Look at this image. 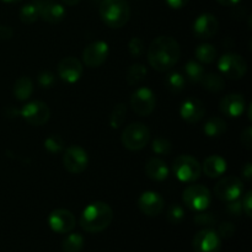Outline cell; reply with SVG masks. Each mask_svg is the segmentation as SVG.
Wrapping results in <instances>:
<instances>
[{"label": "cell", "instance_id": "cell-1", "mask_svg": "<svg viewBox=\"0 0 252 252\" xmlns=\"http://www.w3.org/2000/svg\"><path fill=\"white\" fill-rule=\"evenodd\" d=\"M181 48L179 42L170 36H160L148 48V62L157 71H167L180 61Z\"/></svg>", "mask_w": 252, "mask_h": 252}, {"label": "cell", "instance_id": "cell-2", "mask_svg": "<svg viewBox=\"0 0 252 252\" xmlns=\"http://www.w3.org/2000/svg\"><path fill=\"white\" fill-rule=\"evenodd\" d=\"M113 220V211L105 202H93L83 211L80 226L90 234H97L106 230Z\"/></svg>", "mask_w": 252, "mask_h": 252}, {"label": "cell", "instance_id": "cell-3", "mask_svg": "<svg viewBox=\"0 0 252 252\" xmlns=\"http://www.w3.org/2000/svg\"><path fill=\"white\" fill-rule=\"evenodd\" d=\"M98 12L101 20L112 29L125 26L130 17V7L126 0H102Z\"/></svg>", "mask_w": 252, "mask_h": 252}, {"label": "cell", "instance_id": "cell-4", "mask_svg": "<svg viewBox=\"0 0 252 252\" xmlns=\"http://www.w3.org/2000/svg\"><path fill=\"white\" fill-rule=\"evenodd\" d=\"M172 171L181 182L192 184L202 175V165L191 155H180L174 160Z\"/></svg>", "mask_w": 252, "mask_h": 252}, {"label": "cell", "instance_id": "cell-5", "mask_svg": "<svg viewBox=\"0 0 252 252\" xmlns=\"http://www.w3.org/2000/svg\"><path fill=\"white\" fill-rule=\"evenodd\" d=\"M121 140H122L123 147L127 148L128 150H132V152L142 150L149 143L150 130L143 123H132L125 128Z\"/></svg>", "mask_w": 252, "mask_h": 252}, {"label": "cell", "instance_id": "cell-6", "mask_svg": "<svg viewBox=\"0 0 252 252\" xmlns=\"http://www.w3.org/2000/svg\"><path fill=\"white\" fill-rule=\"evenodd\" d=\"M185 206L194 212L206 211L212 201L211 191L202 185H189L182 193Z\"/></svg>", "mask_w": 252, "mask_h": 252}, {"label": "cell", "instance_id": "cell-7", "mask_svg": "<svg viewBox=\"0 0 252 252\" xmlns=\"http://www.w3.org/2000/svg\"><path fill=\"white\" fill-rule=\"evenodd\" d=\"M218 68L224 76L233 80H239L244 78L248 71V63L245 59L238 53H225L219 58Z\"/></svg>", "mask_w": 252, "mask_h": 252}, {"label": "cell", "instance_id": "cell-8", "mask_svg": "<svg viewBox=\"0 0 252 252\" xmlns=\"http://www.w3.org/2000/svg\"><path fill=\"white\" fill-rule=\"evenodd\" d=\"M63 165L66 171L70 174H81L85 171L89 165L88 153L79 145H70L64 152Z\"/></svg>", "mask_w": 252, "mask_h": 252}, {"label": "cell", "instance_id": "cell-9", "mask_svg": "<svg viewBox=\"0 0 252 252\" xmlns=\"http://www.w3.org/2000/svg\"><path fill=\"white\" fill-rule=\"evenodd\" d=\"M244 193V185L239 177L226 176L214 186V196L220 201L230 202L239 199Z\"/></svg>", "mask_w": 252, "mask_h": 252}, {"label": "cell", "instance_id": "cell-10", "mask_svg": "<svg viewBox=\"0 0 252 252\" xmlns=\"http://www.w3.org/2000/svg\"><path fill=\"white\" fill-rule=\"evenodd\" d=\"M155 103H157L155 94L149 88L137 89L130 96L132 110L142 117H147L154 111Z\"/></svg>", "mask_w": 252, "mask_h": 252}, {"label": "cell", "instance_id": "cell-11", "mask_svg": "<svg viewBox=\"0 0 252 252\" xmlns=\"http://www.w3.org/2000/svg\"><path fill=\"white\" fill-rule=\"evenodd\" d=\"M20 116L31 126H42L48 122L51 111L47 103L42 101H32L20 110Z\"/></svg>", "mask_w": 252, "mask_h": 252}, {"label": "cell", "instance_id": "cell-12", "mask_svg": "<svg viewBox=\"0 0 252 252\" xmlns=\"http://www.w3.org/2000/svg\"><path fill=\"white\" fill-rule=\"evenodd\" d=\"M192 246L194 252H219L221 249V238L213 229H202L194 235Z\"/></svg>", "mask_w": 252, "mask_h": 252}, {"label": "cell", "instance_id": "cell-13", "mask_svg": "<svg viewBox=\"0 0 252 252\" xmlns=\"http://www.w3.org/2000/svg\"><path fill=\"white\" fill-rule=\"evenodd\" d=\"M108 54V44L103 41H95L86 46L83 51V62L89 68H98L105 63Z\"/></svg>", "mask_w": 252, "mask_h": 252}, {"label": "cell", "instance_id": "cell-14", "mask_svg": "<svg viewBox=\"0 0 252 252\" xmlns=\"http://www.w3.org/2000/svg\"><path fill=\"white\" fill-rule=\"evenodd\" d=\"M75 217L70 211L64 208L54 209L48 217V225L54 233L68 234L75 228Z\"/></svg>", "mask_w": 252, "mask_h": 252}, {"label": "cell", "instance_id": "cell-15", "mask_svg": "<svg viewBox=\"0 0 252 252\" xmlns=\"http://www.w3.org/2000/svg\"><path fill=\"white\" fill-rule=\"evenodd\" d=\"M38 16L49 24H59L65 19L66 11L64 6L54 0H36Z\"/></svg>", "mask_w": 252, "mask_h": 252}, {"label": "cell", "instance_id": "cell-16", "mask_svg": "<svg viewBox=\"0 0 252 252\" xmlns=\"http://www.w3.org/2000/svg\"><path fill=\"white\" fill-rule=\"evenodd\" d=\"M83 64L74 57H65L62 59L57 66L58 76L68 84H74L83 75Z\"/></svg>", "mask_w": 252, "mask_h": 252}, {"label": "cell", "instance_id": "cell-17", "mask_svg": "<svg viewBox=\"0 0 252 252\" xmlns=\"http://www.w3.org/2000/svg\"><path fill=\"white\" fill-rule=\"evenodd\" d=\"M165 206V201L161 194L154 191L143 192L138 199V207L140 212L148 217L159 216Z\"/></svg>", "mask_w": 252, "mask_h": 252}, {"label": "cell", "instance_id": "cell-18", "mask_svg": "<svg viewBox=\"0 0 252 252\" xmlns=\"http://www.w3.org/2000/svg\"><path fill=\"white\" fill-rule=\"evenodd\" d=\"M180 115H181L182 120L186 121L187 123L194 125V123H198L199 121L203 120L204 115H206V107L201 100L189 97L181 103Z\"/></svg>", "mask_w": 252, "mask_h": 252}, {"label": "cell", "instance_id": "cell-19", "mask_svg": "<svg viewBox=\"0 0 252 252\" xmlns=\"http://www.w3.org/2000/svg\"><path fill=\"white\" fill-rule=\"evenodd\" d=\"M219 27V22L214 15L202 14L194 20L193 22V32L197 38L207 39L213 37L217 33Z\"/></svg>", "mask_w": 252, "mask_h": 252}, {"label": "cell", "instance_id": "cell-20", "mask_svg": "<svg viewBox=\"0 0 252 252\" xmlns=\"http://www.w3.org/2000/svg\"><path fill=\"white\" fill-rule=\"evenodd\" d=\"M219 108L228 117L238 118L245 112V98L240 94H230V95H226L225 97H223L220 100Z\"/></svg>", "mask_w": 252, "mask_h": 252}, {"label": "cell", "instance_id": "cell-21", "mask_svg": "<svg viewBox=\"0 0 252 252\" xmlns=\"http://www.w3.org/2000/svg\"><path fill=\"white\" fill-rule=\"evenodd\" d=\"M144 170L147 176L154 181H164L169 176V167H167L166 162L158 158H152L150 160H148Z\"/></svg>", "mask_w": 252, "mask_h": 252}, {"label": "cell", "instance_id": "cell-22", "mask_svg": "<svg viewBox=\"0 0 252 252\" xmlns=\"http://www.w3.org/2000/svg\"><path fill=\"white\" fill-rule=\"evenodd\" d=\"M202 171L204 172L206 176L211 177V179L220 177L226 171V161L219 155H211L204 160Z\"/></svg>", "mask_w": 252, "mask_h": 252}, {"label": "cell", "instance_id": "cell-23", "mask_svg": "<svg viewBox=\"0 0 252 252\" xmlns=\"http://www.w3.org/2000/svg\"><path fill=\"white\" fill-rule=\"evenodd\" d=\"M12 93L16 100L25 101L30 98V96L33 93V83L29 76H21L17 79L12 88Z\"/></svg>", "mask_w": 252, "mask_h": 252}, {"label": "cell", "instance_id": "cell-24", "mask_svg": "<svg viewBox=\"0 0 252 252\" xmlns=\"http://www.w3.org/2000/svg\"><path fill=\"white\" fill-rule=\"evenodd\" d=\"M228 129V125L225 121L220 117H212L204 123L203 132L209 138H218L225 134Z\"/></svg>", "mask_w": 252, "mask_h": 252}, {"label": "cell", "instance_id": "cell-25", "mask_svg": "<svg viewBox=\"0 0 252 252\" xmlns=\"http://www.w3.org/2000/svg\"><path fill=\"white\" fill-rule=\"evenodd\" d=\"M201 83L203 85V88L206 90L211 91V93H220L225 88V81H224L223 76L217 73L204 74Z\"/></svg>", "mask_w": 252, "mask_h": 252}, {"label": "cell", "instance_id": "cell-26", "mask_svg": "<svg viewBox=\"0 0 252 252\" xmlns=\"http://www.w3.org/2000/svg\"><path fill=\"white\" fill-rule=\"evenodd\" d=\"M196 58L199 63L211 64L216 61L217 58V49L213 44L202 43L196 48Z\"/></svg>", "mask_w": 252, "mask_h": 252}, {"label": "cell", "instance_id": "cell-27", "mask_svg": "<svg viewBox=\"0 0 252 252\" xmlns=\"http://www.w3.org/2000/svg\"><path fill=\"white\" fill-rule=\"evenodd\" d=\"M165 85L171 93H181L186 85V78L179 71H171L165 78Z\"/></svg>", "mask_w": 252, "mask_h": 252}, {"label": "cell", "instance_id": "cell-28", "mask_svg": "<svg viewBox=\"0 0 252 252\" xmlns=\"http://www.w3.org/2000/svg\"><path fill=\"white\" fill-rule=\"evenodd\" d=\"M204 74H206V71H204L203 65L198 62L189 61L185 65V75L192 83H201Z\"/></svg>", "mask_w": 252, "mask_h": 252}, {"label": "cell", "instance_id": "cell-29", "mask_svg": "<svg viewBox=\"0 0 252 252\" xmlns=\"http://www.w3.org/2000/svg\"><path fill=\"white\" fill-rule=\"evenodd\" d=\"M147 68L143 64L135 63L129 66L127 70V83L130 86H137L138 84L142 83L147 76Z\"/></svg>", "mask_w": 252, "mask_h": 252}, {"label": "cell", "instance_id": "cell-30", "mask_svg": "<svg viewBox=\"0 0 252 252\" xmlns=\"http://www.w3.org/2000/svg\"><path fill=\"white\" fill-rule=\"evenodd\" d=\"M84 248V238L81 234H69L62 243L64 252H80Z\"/></svg>", "mask_w": 252, "mask_h": 252}, {"label": "cell", "instance_id": "cell-31", "mask_svg": "<svg viewBox=\"0 0 252 252\" xmlns=\"http://www.w3.org/2000/svg\"><path fill=\"white\" fill-rule=\"evenodd\" d=\"M19 17L24 24L31 25L33 22H36L38 20V9H37L36 2H30V4L24 5V6L20 9Z\"/></svg>", "mask_w": 252, "mask_h": 252}, {"label": "cell", "instance_id": "cell-32", "mask_svg": "<svg viewBox=\"0 0 252 252\" xmlns=\"http://www.w3.org/2000/svg\"><path fill=\"white\" fill-rule=\"evenodd\" d=\"M127 116V106L123 103H118L115 106L110 116V126L113 129H117L125 123Z\"/></svg>", "mask_w": 252, "mask_h": 252}, {"label": "cell", "instance_id": "cell-33", "mask_svg": "<svg viewBox=\"0 0 252 252\" xmlns=\"http://www.w3.org/2000/svg\"><path fill=\"white\" fill-rule=\"evenodd\" d=\"M44 148L51 154H58V153L63 150L64 142L61 135L51 134L44 139Z\"/></svg>", "mask_w": 252, "mask_h": 252}, {"label": "cell", "instance_id": "cell-34", "mask_svg": "<svg viewBox=\"0 0 252 252\" xmlns=\"http://www.w3.org/2000/svg\"><path fill=\"white\" fill-rule=\"evenodd\" d=\"M166 219L171 224H180L185 219V211L180 204H172L166 212Z\"/></svg>", "mask_w": 252, "mask_h": 252}, {"label": "cell", "instance_id": "cell-35", "mask_svg": "<svg viewBox=\"0 0 252 252\" xmlns=\"http://www.w3.org/2000/svg\"><path fill=\"white\" fill-rule=\"evenodd\" d=\"M152 149L159 155H167L171 153L172 144L166 138H155L152 143Z\"/></svg>", "mask_w": 252, "mask_h": 252}, {"label": "cell", "instance_id": "cell-36", "mask_svg": "<svg viewBox=\"0 0 252 252\" xmlns=\"http://www.w3.org/2000/svg\"><path fill=\"white\" fill-rule=\"evenodd\" d=\"M37 83L41 86L42 89H52L57 83V76L56 74L52 73V71L46 70L42 71L41 74L37 78Z\"/></svg>", "mask_w": 252, "mask_h": 252}, {"label": "cell", "instance_id": "cell-37", "mask_svg": "<svg viewBox=\"0 0 252 252\" xmlns=\"http://www.w3.org/2000/svg\"><path fill=\"white\" fill-rule=\"evenodd\" d=\"M194 223L199 226H212L217 223V218L213 213H207L204 211L197 212Z\"/></svg>", "mask_w": 252, "mask_h": 252}, {"label": "cell", "instance_id": "cell-38", "mask_svg": "<svg viewBox=\"0 0 252 252\" xmlns=\"http://www.w3.org/2000/svg\"><path fill=\"white\" fill-rule=\"evenodd\" d=\"M128 51H129L130 56L134 58H139L142 54L144 53V42L139 37H133L128 43Z\"/></svg>", "mask_w": 252, "mask_h": 252}, {"label": "cell", "instance_id": "cell-39", "mask_svg": "<svg viewBox=\"0 0 252 252\" xmlns=\"http://www.w3.org/2000/svg\"><path fill=\"white\" fill-rule=\"evenodd\" d=\"M235 234V225L230 221H225V223L219 225V233L218 235L223 239H230Z\"/></svg>", "mask_w": 252, "mask_h": 252}, {"label": "cell", "instance_id": "cell-40", "mask_svg": "<svg viewBox=\"0 0 252 252\" xmlns=\"http://www.w3.org/2000/svg\"><path fill=\"white\" fill-rule=\"evenodd\" d=\"M239 199L230 201L226 204V211L230 216H240L243 213V206H241V201H239Z\"/></svg>", "mask_w": 252, "mask_h": 252}, {"label": "cell", "instance_id": "cell-41", "mask_svg": "<svg viewBox=\"0 0 252 252\" xmlns=\"http://www.w3.org/2000/svg\"><path fill=\"white\" fill-rule=\"evenodd\" d=\"M241 206H243V212L251 218V212H252V191H249L245 196L241 199Z\"/></svg>", "mask_w": 252, "mask_h": 252}, {"label": "cell", "instance_id": "cell-42", "mask_svg": "<svg viewBox=\"0 0 252 252\" xmlns=\"http://www.w3.org/2000/svg\"><path fill=\"white\" fill-rule=\"evenodd\" d=\"M241 143L246 149L252 148V129L251 127H248L243 133H241Z\"/></svg>", "mask_w": 252, "mask_h": 252}, {"label": "cell", "instance_id": "cell-43", "mask_svg": "<svg viewBox=\"0 0 252 252\" xmlns=\"http://www.w3.org/2000/svg\"><path fill=\"white\" fill-rule=\"evenodd\" d=\"M165 2L167 4V6H170L171 9H182L187 5L189 0H165Z\"/></svg>", "mask_w": 252, "mask_h": 252}, {"label": "cell", "instance_id": "cell-44", "mask_svg": "<svg viewBox=\"0 0 252 252\" xmlns=\"http://www.w3.org/2000/svg\"><path fill=\"white\" fill-rule=\"evenodd\" d=\"M241 174H243V177L246 180V181L250 182L252 180V165L251 162H246L244 165V167L241 169Z\"/></svg>", "mask_w": 252, "mask_h": 252}, {"label": "cell", "instance_id": "cell-45", "mask_svg": "<svg viewBox=\"0 0 252 252\" xmlns=\"http://www.w3.org/2000/svg\"><path fill=\"white\" fill-rule=\"evenodd\" d=\"M12 37V29L10 26H0V38L10 39Z\"/></svg>", "mask_w": 252, "mask_h": 252}, {"label": "cell", "instance_id": "cell-46", "mask_svg": "<svg viewBox=\"0 0 252 252\" xmlns=\"http://www.w3.org/2000/svg\"><path fill=\"white\" fill-rule=\"evenodd\" d=\"M5 115H6L7 117H17V116H20V111L17 110V108L12 107V106H9V107L5 110Z\"/></svg>", "mask_w": 252, "mask_h": 252}, {"label": "cell", "instance_id": "cell-47", "mask_svg": "<svg viewBox=\"0 0 252 252\" xmlns=\"http://www.w3.org/2000/svg\"><path fill=\"white\" fill-rule=\"evenodd\" d=\"M217 1L223 6H234V5L239 4L241 0H217Z\"/></svg>", "mask_w": 252, "mask_h": 252}, {"label": "cell", "instance_id": "cell-48", "mask_svg": "<svg viewBox=\"0 0 252 252\" xmlns=\"http://www.w3.org/2000/svg\"><path fill=\"white\" fill-rule=\"evenodd\" d=\"M61 1L66 6H74V5H78L81 0H61Z\"/></svg>", "mask_w": 252, "mask_h": 252}, {"label": "cell", "instance_id": "cell-49", "mask_svg": "<svg viewBox=\"0 0 252 252\" xmlns=\"http://www.w3.org/2000/svg\"><path fill=\"white\" fill-rule=\"evenodd\" d=\"M2 2H7V4H16V2L22 1V0H1Z\"/></svg>", "mask_w": 252, "mask_h": 252}]
</instances>
